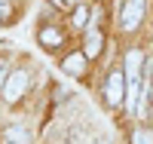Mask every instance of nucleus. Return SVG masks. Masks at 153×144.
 Listing matches in <instances>:
<instances>
[{"label":"nucleus","instance_id":"nucleus-4","mask_svg":"<svg viewBox=\"0 0 153 144\" xmlns=\"http://www.w3.org/2000/svg\"><path fill=\"white\" fill-rule=\"evenodd\" d=\"M141 64H144V55L138 49L126 52V77H129V80H138V77H141Z\"/></svg>","mask_w":153,"mask_h":144},{"label":"nucleus","instance_id":"nucleus-11","mask_svg":"<svg viewBox=\"0 0 153 144\" xmlns=\"http://www.w3.org/2000/svg\"><path fill=\"white\" fill-rule=\"evenodd\" d=\"M86 19H89V12L80 6V9L74 12V28H86Z\"/></svg>","mask_w":153,"mask_h":144},{"label":"nucleus","instance_id":"nucleus-10","mask_svg":"<svg viewBox=\"0 0 153 144\" xmlns=\"http://www.w3.org/2000/svg\"><path fill=\"white\" fill-rule=\"evenodd\" d=\"M12 19V3L9 0H0V25H6Z\"/></svg>","mask_w":153,"mask_h":144},{"label":"nucleus","instance_id":"nucleus-5","mask_svg":"<svg viewBox=\"0 0 153 144\" xmlns=\"http://www.w3.org/2000/svg\"><path fill=\"white\" fill-rule=\"evenodd\" d=\"M61 68H65V74H71V77H83V71H86V55H68L65 61H61Z\"/></svg>","mask_w":153,"mask_h":144},{"label":"nucleus","instance_id":"nucleus-3","mask_svg":"<svg viewBox=\"0 0 153 144\" xmlns=\"http://www.w3.org/2000/svg\"><path fill=\"white\" fill-rule=\"evenodd\" d=\"M141 19H144V0H126V6H123V12H120L123 31H135Z\"/></svg>","mask_w":153,"mask_h":144},{"label":"nucleus","instance_id":"nucleus-9","mask_svg":"<svg viewBox=\"0 0 153 144\" xmlns=\"http://www.w3.org/2000/svg\"><path fill=\"white\" fill-rule=\"evenodd\" d=\"M132 144H153V132H147V129H138V132L132 135Z\"/></svg>","mask_w":153,"mask_h":144},{"label":"nucleus","instance_id":"nucleus-13","mask_svg":"<svg viewBox=\"0 0 153 144\" xmlns=\"http://www.w3.org/2000/svg\"><path fill=\"white\" fill-rule=\"evenodd\" d=\"M3 80H9V77H6V64L0 61V83H3Z\"/></svg>","mask_w":153,"mask_h":144},{"label":"nucleus","instance_id":"nucleus-2","mask_svg":"<svg viewBox=\"0 0 153 144\" xmlns=\"http://www.w3.org/2000/svg\"><path fill=\"white\" fill-rule=\"evenodd\" d=\"M25 89H28V74H25V71H12L9 80L3 83V98H6L9 104H16V101L25 95Z\"/></svg>","mask_w":153,"mask_h":144},{"label":"nucleus","instance_id":"nucleus-7","mask_svg":"<svg viewBox=\"0 0 153 144\" xmlns=\"http://www.w3.org/2000/svg\"><path fill=\"white\" fill-rule=\"evenodd\" d=\"M40 43H43L46 49L61 46V31H55V28H43V31H40Z\"/></svg>","mask_w":153,"mask_h":144},{"label":"nucleus","instance_id":"nucleus-1","mask_svg":"<svg viewBox=\"0 0 153 144\" xmlns=\"http://www.w3.org/2000/svg\"><path fill=\"white\" fill-rule=\"evenodd\" d=\"M104 101L110 104V107H120V104H126V74H123V71H113V74L107 77Z\"/></svg>","mask_w":153,"mask_h":144},{"label":"nucleus","instance_id":"nucleus-8","mask_svg":"<svg viewBox=\"0 0 153 144\" xmlns=\"http://www.w3.org/2000/svg\"><path fill=\"white\" fill-rule=\"evenodd\" d=\"M6 138H9L12 144H31L28 129H22V126H9V129H6Z\"/></svg>","mask_w":153,"mask_h":144},{"label":"nucleus","instance_id":"nucleus-6","mask_svg":"<svg viewBox=\"0 0 153 144\" xmlns=\"http://www.w3.org/2000/svg\"><path fill=\"white\" fill-rule=\"evenodd\" d=\"M101 43H104L101 31H98V28H92V31L86 34V52H83V55H86V58H95L98 52H101Z\"/></svg>","mask_w":153,"mask_h":144},{"label":"nucleus","instance_id":"nucleus-12","mask_svg":"<svg viewBox=\"0 0 153 144\" xmlns=\"http://www.w3.org/2000/svg\"><path fill=\"white\" fill-rule=\"evenodd\" d=\"M58 9H76V0H52Z\"/></svg>","mask_w":153,"mask_h":144}]
</instances>
